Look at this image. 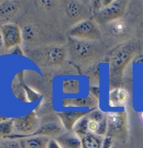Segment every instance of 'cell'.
<instances>
[{
  "label": "cell",
  "mask_w": 143,
  "mask_h": 148,
  "mask_svg": "<svg viewBox=\"0 0 143 148\" xmlns=\"http://www.w3.org/2000/svg\"><path fill=\"white\" fill-rule=\"evenodd\" d=\"M19 3L16 1L5 0L0 2V17L10 18L17 14L19 11Z\"/></svg>",
  "instance_id": "obj_14"
},
{
  "label": "cell",
  "mask_w": 143,
  "mask_h": 148,
  "mask_svg": "<svg viewBox=\"0 0 143 148\" xmlns=\"http://www.w3.org/2000/svg\"><path fill=\"white\" fill-rule=\"evenodd\" d=\"M0 2H1V1H0Z\"/></svg>",
  "instance_id": "obj_36"
},
{
  "label": "cell",
  "mask_w": 143,
  "mask_h": 148,
  "mask_svg": "<svg viewBox=\"0 0 143 148\" xmlns=\"http://www.w3.org/2000/svg\"><path fill=\"white\" fill-rule=\"evenodd\" d=\"M38 129V117L35 112H30L24 116L14 119V130L18 134L12 135L8 139L17 140L18 138H27L32 136Z\"/></svg>",
  "instance_id": "obj_2"
},
{
  "label": "cell",
  "mask_w": 143,
  "mask_h": 148,
  "mask_svg": "<svg viewBox=\"0 0 143 148\" xmlns=\"http://www.w3.org/2000/svg\"><path fill=\"white\" fill-rule=\"evenodd\" d=\"M88 120H94L95 122L100 123L102 120H104L105 119L104 116V113L101 112L99 110H94L91 111L90 113L88 114Z\"/></svg>",
  "instance_id": "obj_22"
},
{
  "label": "cell",
  "mask_w": 143,
  "mask_h": 148,
  "mask_svg": "<svg viewBox=\"0 0 143 148\" xmlns=\"http://www.w3.org/2000/svg\"><path fill=\"white\" fill-rule=\"evenodd\" d=\"M88 115V114H87ZM86 115L85 117H83V119L79 120L76 124V125L73 128V131L76 133L77 135L82 138L83 136H85L86 134L88 133V118Z\"/></svg>",
  "instance_id": "obj_21"
},
{
  "label": "cell",
  "mask_w": 143,
  "mask_h": 148,
  "mask_svg": "<svg viewBox=\"0 0 143 148\" xmlns=\"http://www.w3.org/2000/svg\"><path fill=\"white\" fill-rule=\"evenodd\" d=\"M141 117H142V120H143V112L141 114Z\"/></svg>",
  "instance_id": "obj_35"
},
{
  "label": "cell",
  "mask_w": 143,
  "mask_h": 148,
  "mask_svg": "<svg viewBox=\"0 0 143 148\" xmlns=\"http://www.w3.org/2000/svg\"><path fill=\"white\" fill-rule=\"evenodd\" d=\"M88 112L84 111H67L58 113L57 116L61 121V124L67 131H73L76 124L88 114Z\"/></svg>",
  "instance_id": "obj_8"
},
{
  "label": "cell",
  "mask_w": 143,
  "mask_h": 148,
  "mask_svg": "<svg viewBox=\"0 0 143 148\" xmlns=\"http://www.w3.org/2000/svg\"><path fill=\"white\" fill-rule=\"evenodd\" d=\"M66 13L73 19H81L85 14L84 7L78 1H66L65 2Z\"/></svg>",
  "instance_id": "obj_13"
},
{
  "label": "cell",
  "mask_w": 143,
  "mask_h": 148,
  "mask_svg": "<svg viewBox=\"0 0 143 148\" xmlns=\"http://www.w3.org/2000/svg\"><path fill=\"white\" fill-rule=\"evenodd\" d=\"M141 29H142V34L143 35V22L142 24V26H141Z\"/></svg>",
  "instance_id": "obj_33"
},
{
  "label": "cell",
  "mask_w": 143,
  "mask_h": 148,
  "mask_svg": "<svg viewBox=\"0 0 143 148\" xmlns=\"http://www.w3.org/2000/svg\"><path fill=\"white\" fill-rule=\"evenodd\" d=\"M20 145H21V148H27L26 146H25V140H24L20 141Z\"/></svg>",
  "instance_id": "obj_31"
},
{
  "label": "cell",
  "mask_w": 143,
  "mask_h": 148,
  "mask_svg": "<svg viewBox=\"0 0 143 148\" xmlns=\"http://www.w3.org/2000/svg\"><path fill=\"white\" fill-rule=\"evenodd\" d=\"M47 148H62L61 147V145L58 143L56 139L52 138L50 139L48 141L47 145Z\"/></svg>",
  "instance_id": "obj_26"
},
{
  "label": "cell",
  "mask_w": 143,
  "mask_h": 148,
  "mask_svg": "<svg viewBox=\"0 0 143 148\" xmlns=\"http://www.w3.org/2000/svg\"><path fill=\"white\" fill-rule=\"evenodd\" d=\"M108 134L122 135L126 130V117L123 113L111 112L107 115Z\"/></svg>",
  "instance_id": "obj_6"
},
{
  "label": "cell",
  "mask_w": 143,
  "mask_h": 148,
  "mask_svg": "<svg viewBox=\"0 0 143 148\" xmlns=\"http://www.w3.org/2000/svg\"><path fill=\"white\" fill-rule=\"evenodd\" d=\"M22 30V37L23 40L28 42H31L35 40L37 36V31L36 29L32 25H25Z\"/></svg>",
  "instance_id": "obj_20"
},
{
  "label": "cell",
  "mask_w": 143,
  "mask_h": 148,
  "mask_svg": "<svg viewBox=\"0 0 143 148\" xmlns=\"http://www.w3.org/2000/svg\"><path fill=\"white\" fill-rule=\"evenodd\" d=\"M7 120V119H6V118H4V117H3V116H1V115H0V122H1V121H3V120Z\"/></svg>",
  "instance_id": "obj_32"
},
{
  "label": "cell",
  "mask_w": 143,
  "mask_h": 148,
  "mask_svg": "<svg viewBox=\"0 0 143 148\" xmlns=\"http://www.w3.org/2000/svg\"><path fill=\"white\" fill-rule=\"evenodd\" d=\"M111 148H119V147H118L117 146H115V145H113V146H112V147H111Z\"/></svg>",
  "instance_id": "obj_34"
},
{
  "label": "cell",
  "mask_w": 143,
  "mask_h": 148,
  "mask_svg": "<svg viewBox=\"0 0 143 148\" xmlns=\"http://www.w3.org/2000/svg\"><path fill=\"white\" fill-rule=\"evenodd\" d=\"M4 46V44H3V37H2V35L0 33V50Z\"/></svg>",
  "instance_id": "obj_30"
},
{
  "label": "cell",
  "mask_w": 143,
  "mask_h": 148,
  "mask_svg": "<svg viewBox=\"0 0 143 148\" xmlns=\"http://www.w3.org/2000/svg\"><path fill=\"white\" fill-rule=\"evenodd\" d=\"M135 52V46L131 42L120 46L112 54L109 60V73L112 81L120 80L126 66Z\"/></svg>",
  "instance_id": "obj_1"
},
{
  "label": "cell",
  "mask_w": 143,
  "mask_h": 148,
  "mask_svg": "<svg viewBox=\"0 0 143 148\" xmlns=\"http://www.w3.org/2000/svg\"><path fill=\"white\" fill-rule=\"evenodd\" d=\"M129 94L121 88H116L109 93V105L111 107H120L127 102Z\"/></svg>",
  "instance_id": "obj_12"
},
{
  "label": "cell",
  "mask_w": 143,
  "mask_h": 148,
  "mask_svg": "<svg viewBox=\"0 0 143 148\" xmlns=\"http://www.w3.org/2000/svg\"><path fill=\"white\" fill-rule=\"evenodd\" d=\"M114 26H115V27H114V30H115V32H117V33H121L125 28V25L122 23H116Z\"/></svg>",
  "instance_id": "obj_29"
},
{
  "label": "cell",
  "mask_w": 143,
  "mask_h": 148,
  "mask_svg": "<svg viewBox=\"0 0 143 148\" xmlns=\"http://www.w3.org/2000/svg\"><path fill=\"white\" fill-rule=\"evenodd\" d=\"M0 33L6 50H12L13 48L21 45L23 40L22 30L18 25L14 23L4 24L1 27Z\"/></svg>",
  "instance_id": "obj_5"
},
{
  "label": "cell",
  "mask_w": 143,
  "mask_h": 148,
  "mask_svg": "<svg viewBox=\"0 0 143 148\" xmlns=\"http://www.w3.org/2000/svg\"><path fill=\"white\" fill-rule=\"evenodd\" d=\"M108 133V123H107V120L105 118V120H102L99 123V130L97 131L95 135L99 136H105V135Z\"/></svg>",
  "instance_id": "obj_23"
},
{
  "label": "cell",
  "mask_w": 143,
  "mask_h": 148,
  "mask_svg": "<svg viewBox=\"0 0 143 148\" xmlns=\"http://www.w3.org/2000/svg\"><path fill=\"white\" fill-rule=\"evenodd\" d=\"M80 90V84L76 79H66L62 83V91L65 93L73 94Z\"/></svg>",
  "instance_id": "obj_19"
},
{
  "label": "cell",
  "mask_w": 143,
  "mask_h": 148,
  "mask_svg": "<svg viewBox=\"0 0 143 148\" xmlns=\"http://www.w3.org/2000/svg\"><path fill=\"white\" fill-rule=\"evenodd\" d=\"M14 131V119L7 120L0 122V138H8L12 136Z\"/></svg>",
  "instance_id": "obj_18"
},
{
  "label": "cell",
  "mask_w": 143,
  "mask_h": 148,
  "mask_svg": "<svg viewBox=\"0 0 143 148\" xmlns=\"http://www.w3.org/2000/svg\"><path fill=\"white\" fill-rule=\"evenodd\" d=\"M55 139L62 148H82V140L73 130L64 132Z\"/></svg>",
  "instance_id": "obj_11"
},
{
  "label": "cell",
  "mask_w": 143,
  "mask_h": 148,
  "mask_svg": "<svg viewBox=\"0 0 143 148\" xmlns=\"http://www.w3.org/2000/svg\"><path fill=\"white\" fill-rule=\"evenodd\" d=\"M66 130L62 126V124L57 122H47L41 126L39 127V129L30 136H46L48 138H57L59 136L62 135L65 132Z\"/></svg>",
  "instance_id": "obj_9"
},
{
  "label": "cell",
  "mask_w": 143,
  "mask_h": 148,
  "mask_svg": "<svg viewBox=\"0 0 143 148\" xmlns=\"http://www.w3.org/2000/svg\"><path fill=\"white\" fill-rule=\"evenodd\" d=\"M73 54L78 59H85L94 55L95 45L90 40H81L73 39L71 42Z\"/></svg>",
  "instance_id": "obj_7"
},
{
  "label": "cell",
  "mask_w": 143,
  "mask_h": 148,
  "mask_svg": "<svg viewBox=\"0 0 143 148\" xmlns=\"http://www.w3.org/2000/svg\"><path fill=\"white\" fill-rule=\"evenodd\" d=\"M82 148H102L103 138L88 132L82 138Z\"/></svg>",
  "instance_id": "obj_15"
},
{
  "label": "cell",
  "mask_w": 143,
  "mask_h": 148,
  "mask_svg": "<svg viewBox=\"0 0 143 148\" xmlns=\"http://www.w3.org/2000/svg\"><path fill=\"white\" fill-rule=\"evenodd\" d=\"M7 148H21L20 141H18L17 140H11L9 141Z\"/></svg>",
  "instance_id": "obj_27"
},
{
  "label": "cell",
  "mask_w": 143,
  "mask_h": 148,
  "mask_svg": "<svg viewBox=\"0 0 143 148\" xmlns=\"http://www.w3.org/2000/svg\"><path fill=\"white\" fill-rule=\"evenodd\" d=\"M96 99L94 97H86L80 99H64L63 104L65 106H75V107H93L96 105Z\"/></svg>",
  "instance_id": "obj_16"
},
{
  "label": "cell",
  "mask_w": 143,
  "mask_h": 148,
  "mask_svg": "<svg viewBox=\"0 0 143 148\" xmlns=\"http://www.w3.org/2000/svg\"><path fill=\"white\" fill-rule=\"evenodd\" d=\"M38 3H40V4H44L42 7L43 8H46V9H50L52 7V4L54 3L53 1H39L37 2Z\"/></svg>",
  "instance_id": "obj_28"
},
{
  "label": "cell",
  "mask_w": 143,
  "mask_h": 148,
  "mask_svg": "<svg viewBox=\"0 0 143 148\" xmlns=\"http://www.w3.org/2000/svg\"><path fill=\"white\" fill-rule=\"evenodd\" d=\"M99 123L95 122L94 120H88V132L93 133V134H96L98 130H99Z\"/></svg>",
  "instance_id": "obj_24"
},
{
  "label": "cell",
  "mask_w": 143,
  "mask_h": 148,
  "mask_svg": "<svg viewBox=\"0 0 143 148\" xmlns=\"http://www.w3.org/2000/svg\"><path fill=\"white\" fill-rule=\"evenodd\" d=\"M113 146V140H112V136H106L103 138V142H102V148H111Z\"/></svg>",
  "instance_id": "obj_25"
},
{
  "label": "cell",
  "mask_w": 143,
  "mask_h": 148,
  "mask_svg": "<svg viewBox=\"0 0 143 148\" xmlns=\"http://www.w3.org/2000/svg\"><path fill=\"white\" fill-rule=\"evenodd\" d=\"M126 6V1L113 0L109 5L95 13L94 17L96 20L100 24H108L114 22L124 15Z\"/></svg>",
  "instance_id": "obj_4"
},
{
  "label": "cell",
  "mask_w": 143,
  "mask_h": 148,
  "mask_svg": "<svg viewBox=\"0 0 143 148\" xmlns=\"http://www.w3.org/2000/svg\"><path fill=\"white\" fill-rule=\"evenodd\" d=\"M49 140L50 138L46 136H34L27 137L24 140L27 148H47Z\"/></svg>",
  "instance_id": "obj_17"
},
{
  "label": "cell",
  "mask_w": 143,
  "mask_h": 148,
  "mask_svg": "<svg viewBox=\"0 0 143 148\" xmlns=\"http://www.w3.org/2000/svg\"><path fill=\"white\" fill-rule=\"evenodd\" d=\"M69 36L81 40H94L99 38V31L89 19H83L76 23L68 30Z\"/></svg>",
  "instance_id": "obj_3"
},
{
  "label": "cell",
  "mask_w": 143,
  "mask_h": 148,
  "mask_svg": "<svg viewBox=\"0 0 143 148\" xmlns=\"http://www.w3.org/2000/svg\"><path fill=\"white\" fill-rule=\"evenodd\" d=\"M44 56L50 64H60L65 60L66 51L64 47L61 46H48L44 51Z\"/></svg>",
  "instance_id": "obj_10"
}]
</instances>
